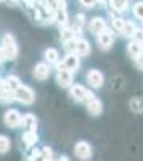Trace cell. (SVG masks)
<instances>
[{
  "instance_id": "cell-27",
  "label": "cell",
  "mask_w": 143,
  "mask_h": 161,
  "mask_svg": "<svg viewBox=\"0 0 143 161\" xmlns=\"http://www.w3.org/2000/svg\"><path fill=\"white\" fill-rule=\"evenodd\" d=\"M53 158V152H51L50 147H44L40 150V161H47V159H51Z\"/></svg>"
},
{
  "instance_id": "cell-3",
  "label": "cell",
  "mask_w": 143,
  "mask_h": 161,
  "mask_svg": "<svg viewBox=\"0 0 143 161\" xmlns=\"http://www.w3.org/2000/svg\"><path fill=\"white\" fill-rule=\"evenodd\" d=\"M15 100L23 103V105H31L35 100V93L28 86H21V87H18L15 90Z\"/></svg>"
},
{
  "instance_id": "cell-13",
  "label": "cell",
  "mask_w": 143,
  "mask_h": 161,
  "mask_svg": "<svg viewBox=\"0 0 143 161\" xmlns=\"http://www.w3.org/2000/svg\"><path fill=\"white\" fill-rule=\"evenodd\" d=\"M13 100H15V92L5 84V80H2V82H0V102L2 103H11Z\"/></svg>"
},
{
  "instance_id": "cell-35",
  "label": "cell",
  "mask_w": 143,
  "mask_h": 161,
  "mask_svg": "<svg viewBox=\"0 0 143 161\" xmlns=\"http://www.w3.org/2000/svg\"><path fill=\"white\" fill-rule=\"evenodd\" d=\"M60 161H68V156H61V158H60Z\"/></svg>"
},
{
  "instance_id": "cell-11",
  "label": "cell",
  "mask_w": 143,
  "mask_h": 161,
  "mask_svg": "<svg viewBox=\"0 0 143 161\" xmlns=\"http://www.w3.org/2000/svg\"><path fill=\"white\" fill-rule=\"evenodd\" d=\"M85 93H87V89L84 86H81V84H72L69 87V95H71V98L74 102H79V103L84 102L85 100Z\"/></svg>"
},
{
  "instance_id": "cell-32",
  "label": "cell",
  "mask_w": 143,
  "mask_h": 161,
  "mask_svg": "<svg viewBox=\"0 0 143 161\" xmlns=\"http://www.w3.org/2000/svg\"><path fill=\"white\" fill-rule=\"evenodd\" d=\"M93 98H97V97H95V93H93L92 90H87V93H85V100H84V102L88 103V102H92Z\"/></svg>"
},
{
  "instance_id": "cell-16",
  "label": "cell",
  "mask_w": 143,
  "mask_h": 161,
  "mask_svg": "<svg viewBox=\"0 0 143 161\" xmlns=\"http://www.w3.org/2000/svg\"><path fill=\"white\" fill-rule=\"evenodd\" d=\"M26 130H37V118L32 113H28L23 116V124H21Z\"/></svg>"
},
{
  "instance_id": "cell-39",
  "label": "cell",
  "mask_w": 143,
  "mask_h": 161,
  "mask_svg": "<svg viewBox=\"0 0 143 161\" xmlns=\"http://www.w3.org/2000/svg\"><path fill=\"white\" fill-rule=\"evenodd\" d=\"M0 2H3V0H0Z\"/></svg>"
},
{
  "instance_id": "cell-25",
  "label": "cell",
  "mask_w": 143,
  "mask_h": 161,
  "mask_svg": "<svg viewBox=\"0 0 143 161\" xmlns=\"http://www.w3.org/2000/svg\"><path fill=\"white\" fill-rule=\"evenodd\" d=\"M134 15H135V18L143 21V0L135 2V5H134Z\"/></svg>"
},
{
  "instance_id": "cell-4",
  "label": "cell",
  "mask_w": 143,
  "mask_h": 161,
  "mask_svg": "<svg viewBox=\"0 0 143 161\" xmlns=\"http://www.w3.org/2000/svg\"><path fill=\"white\" fill-rule=\"evenodd\" d=\"M3 123L7 127L10 129H16L23 124V116L19 114V111L16 110H8L5 114H3Z\"/></svg>"
},
{
  "instance_id": "cell-34",
  "label": "cell",
  "mask_w": 143,
  "mask_h": 161,
  "mask_svg": "<svg viewBox=\"0 0 143 161\" xmlns=\"http://www.w3.org/2000/svg\"><path fill=\"white\" fill-rule=\"evenodd\" d=\"M95 2H97V3H101V5H103V3H106V0H95Z\"/></svg>"
},
{
  "instance_id": "cell-19",
  "label": "cell",
  "mask_w": 143,
  "mask_h": 161,
  "mask_svg": "<svg viewBox=\"0 0 143 161\" xmlns=\"http://www.w3.org/2000/svg\"><path fill=\"white\" fill-rule=\"evenodd\" d=\"M127 52H129V55H130L132 58L134 57H137L138 53H141L143 52V42H140V40H130L129 42V45H127Z\"/></svg>"
},
{
  "instance_id": "cell-24",
  "label": "cell",
  "mask_w": 143,
  "mask_h": 161,
  "mask_svg": "<svg viewBox=\"0 0 143 161\" xmlns=\"http://www.w3.org/2000/svg\"><path fill=\"white\" fill-rule=\"evenodd\" d=\"M124 24H125V19H122V18H113V21H111V26H113V29L116 31V32H122V29H124Z\"/></svg>"
},
{
  "instance_id": "cell-31",
  "label": "cell",
  "mask_w": 143,
  "mask_h": 161,
  "mask_svg": "<svg viewBox=\"0 0 143 161\" xmlns=\"http://www.w3.org/2000/svg\"><path fill=\"white\" fill-rule=\"evenodd\" d=\"M79 2H81V5H84L85 8H93L95 7V0H79Z\"/></svg>"
},
{
  "instance_id": "cell-7",
  "label": "cell",
  "mask_w": 143,
  "mask_h": 161,
  "mask_svg": "<svg viewBox=\"0 0 143 161\" xmlns=\"http://www.w3.org/2000/svg\"><path fill=\"white\" fill-rule=\"evenodd\" d=\"M74 153L77 158H81V159H88L90 156H92V147H90L88 142L85 140H81V142H77L76 147H74Z\"/></svg>"
},
{
  "instance_id": "cell-29",
  "label": "cell",
  "mask_w": 143,
  "mask_h": 161,
  "mask_svg": "<svg viewBox=\"0 0 143 161\" xmlns=\"http://www.w3.org/2000/svg\"><path fill=\"white\" fill-rule=\"evenodd\" d=\"M76 44H77V39L76 37L74 39H69V40L64 42V48H66L68 52H76Z\"/></svg>"
},
{
  "instance_id": "cell-20",
  "label": "cell",
  "mask_w": 143,
  "mask_h": 161,
  "mask_svg": "<svg viewBox=\"0 0 143 161\" xmlns=\"http://www.w3.org/2000/svg\"><path fill=\"white\" fill-rule=\"evenodd\" d=\"M137 26H135V23L134 21H125V24H124V29H122V36L124 37H129V39H132V37H135V34H137Z\"/></svg>"
},
{
  "instance_id": "cell-8",
  "label": "cell",
  "mask_w": 143,
  "mask_h": 161,
  "mask_svg": "<svg viewBox=\"0 0 143 161\" xmlns=\"http://www.w3.org/2000/svg\"><path fill=\"white\" fill-rule=\"evenodd\" d=\"M87 82L90 84L92 89H100L103 87V82H105V77H103L101 71L98 69H90L87 73Z\"/></svg>"
},
{
  "instance_id": "cell-5",
  "label": "cell",
  "mask_w": 143,
  "mask_h": 161,
  "mask_svg": "<svg viewBox=\"0 0 143 161\" xmlns=\"http://www.w3.org/2000/svg\"><path fill=\"white\" fill-rule=\"evenodd\" d=\"M61 64L64 66V68H68L69 71L76 73L77 69L81 68V57L77 55L76 52H68V53H66V57L63 58Z\"/></svg>"
},
{
  "instance_id": "cell-23",
  "label": "cell",
  "mask_w": 143,
  "mask_h": 161,
  "mask_svg": "<svg viewBox=\"0 0 143 161\" xmlns=\"http://www.w3.org/2000/svg\"><path fill=\"white\" fill-rule=\"evenodd\" d=\"M130 110L134 113H141L143 111V100L138 98V97H134L130 100Z\"/></svg>"
},
{
  "instance_id": "cell-26",
  "label": "cell",
  "mask_w": 143,
  "mask_h": 161,
  "mask_svg": "<svg viewBox=\"0 0 143 161\" xmlns=\"http://www.w3.org/2000/svg\"><path fill=\"white\" fill-rule=\"evenodd\" d=\"M10 150V139L7 136H0V153H7Z\"/></svg>"
},
{
  "instance_id": "cell-9",
  "label": "cell",
  "mask_w": 143,
  "mask_h": 161,
  "mask_svg": "<svg viewBox=\"0 0 143 161\" xmlns=\"http://www.w3.org/2000/svg\"><path fill=\"white\" fill-rule=\"evenodd\" d=\"M97 42H98V45H100L103 50H108V48H111V45H113V42H114V34H113L109 29L101 31V32L97 36Z\"/></svg>"
},
{
  "instance_id": "cell-30",
  "label": "cell",
  "mask_w": 143,
  "mask_h": 161,
  "mask_svg": "<svg viewBox=\"0 0 143 161\" xmlns=\"http://www.w3.org/2000/svg\"><path fill=\"white\" fill-rule=\"evenodd\" d=\"M134 63H135V66H137L140 71H143V52L138 53L137 57H134Z\"/></svg>"
},
{
  "instance_id": "cell-21",
  "label": "cell",
  "mask_w": 143,
  "mask_h": 161,
  "mask_svg": "<svg viewBox=\"0 0 143 161\" xmlns=\"http://www.w3.org/2000/svg\"><path fill=\"white\" fill-rule=\"evenodd\" d=\"M37 140H39V137H37V132H35V130H26V134L23 136V142H24L26 147L35 145Z\"/></svg>"
},
{
  "instance_id": "cell-2",
  "label": "cell",
  "mask_w": 143,
  "mask_h": 161,
  "mask_svg": "<svg viewBox=\"0 0 143 161\" xmlns=\"http://www.w3.org/2000/svg\"><path fill=\"white\" fill-rule=\"evenodd\" d=\"M72 79H74V73L58 63V66H56V82H58V86L60 87H71Z\"/></svg>"
},
{
  "instance_id": "cell-1",
  "label": "cell",
  "mask_w": 143,
  "mask_h": 161,
  "mask_svg": "<svg viewBox=\"0 0 143 161\" xmlns=\"http://www.w3.org/2000/svg\"><path fill=\"white\" fill-rule=\"evenodd\" d=\"M0 47L5 50L7 57H8L10 60H15V58L18 57V44H16L15 37H13L10 32H8V34H3L2 42H0Z\"/></svg>"
},
{
  "instance_id": "cell-28",
  "label": "cell",
  "mask_w": 143,
  "mask_h": 161,
  "mask_svg": "<svg viewBox=\"0 0 143 161\" xmlns=\"http://www.w3.org/2000/svg\"><path fill=\"white\" fill-rule=\"evenodd\" d=\"M74 36H76V31L72 28L61 31V40H63V42H66V40H69V39H74Z\"/></svg>"
},
{
  "instance_id": "cell-12",
  "label": "cell",
  "mask_w": 143,
  "mask_h": 161,
  "mask_svg": "<svg viewBox=\"0 0 143 161\" xmlns=\"http://www.w3.org/2000/svg\"><path fill=\"white\" fill-rule=\"evenodd\" d=\"M50 71H51V69H50V64H48V63H39V64H35L32 74H34V77L39 79V80H45V79H48Z\"/></svg>"
},
{
  "instance_id": "cell-6",
  "label": "cell",
  "mask_w": 143,
  "mask_h": 161,
  "mask_svg": "<svg viewBox=\"0 0 143 161\" xmlns=\"http://www.w3.org/2000/svg\"><path fill=\"white\" fill-rule=\"evenodd\" d=\"M53 19L60 26H66L68 24V11H66V2H64V0H61V2L58 3V7L55 8Z\"/></svg>"
},
{
  "instance_id": "cell-37",
  "label": "cell",
  "mask_w": 143,
  "mask_h": 161,
  "mask_svg": "<svg viewBox=\"0 0 143 161\" xmlns=\"http://www.w3.org/2000/svg\"><path fill=\"white\" fill-rule=\"evenodd\" d=\"M47 161H55V159H53V158H51V159H47Z\"/></svg>"
},
{
  "instance_id": "cell-18",
  "label": "cell",
  "mask_w": 143,
  "mask_h": 161,
  "mask_svg": "<svg viewBox=\"0 0 143 161\" xmlns=\"http://www.w3.org/2000/svg\"><path fill=\"white\" fill-rule=\"evenodd\" d=\"M87 111L92 114V116H98V114H101V111H103V103H101L98 98H93L92 102H88V103H87Z\"/></svg>"
},
{
  "instance_id": "cell-10",
  "label": "cell",
  "mask_w": 143,
  "mask_h": 161,
  "mask_svg": "<svg viewBox=\"0 0 143 161\" xmlns=\"http://www.w3.org/2000/svg\"><path fill=\"white\" fill-rule=\"evenodd\" d=\"M105 29H106V21L103 19L101 16H95V18L90 19V23H88V31L92 32V34L98 36L101 31H105Z\"/></svg>"
},
{
  "instance_id": "cell-36",
  "label": "cell",
  "mask_w": 143,
  "mask_h": 161,
  "mask_svg": "<svg viewBox=\"0 0 143 161\" xmlns=\"http://www.w3.org/2000/svg\"><path fill=\"white\" fill-rule=\"evenodd\" d=\"M8 2H11V3H18L19 0H8Z\"/></svg>"
},
{
  "instance_id": "cell-14",
  "label": "cell",
  "mask_w": 143,
  "mask_h": 161,
  "mask_svg": "<svg viewBox=\"0 0 143 161\" xmlns=\"http://www.w3.org/2000/svg\"><path fill=\"white\" fill-rule=\"evenodd\" d=\"M92 52V47H90L88 40L87 39H77V44H76V53L79 57H87L90 55Z\"/></svg>"
},
{
  "instance_id": "cell-15",
  "label": "cell",
  "mask_w": 143,
  "mask_h": 161,
  "mask_svg": "<svg viewBox=\"0 0 143 161\" xmlns=\"http://www.w3.org/2000/svg\"><path fill=\"white\" fill-rule=\"evenodd\" d=\"M44 58H45V63H48L50 66L58 64L60 63V53H58L56 48H47L44 52Z\"/></svg>"
},
{
  "instance_id": "cell-22",
  "label": "cell",
  "mask_w": 143,
  "mask_h": 161,
  "mask_svg": "<svg viewBox=\"0 0 143 161\" xmlns=\"http://www.w3.org/2000/svg\"><path fill=\"white\" fill-rule=\"evenodd\" d=\"M5 84L13 90V92H15L18 87H21L23 84H21V80H19V77L18 76H13V74H10V76H7L5 77Z\"/></svg>"
},
{
  "instance_id": "cell-33",
  "label": "cell",
  "mask_w": 143,
  "mask_h": 161,
  "mask_svg": "<svg viewBox=\"0 0 143 161\" xmlns=\"http://www.w3.org/2000/svg\"><path fill=\"white\" fill-rule=\"evenodd\" d=\"M8 60V57H7V53H5V50L0 47V64H2L3 61H7Z\"/></svg>"
},
{
  "instance_id": "cell-17",
  "label": "cell",
  "mask_w": 143,
  "mask_h": 161,
  "mask_svg": "<svg viewBox=\"0 0 143 161\" xmlns=\"http://www.w3.org/2000/svg\"><path fill=\"white\" fill-rule=\"evenodd\" d=\"M109 8L111 11L124 13L129 10V0H109Z\"/></svg>"
},
{
  "instance_id": "cell-38",
  "label": "cell",
  "mask_w": 143,
  "mask_h": 161,
  "mask_svg": "<svg viewBox=\"0 0 143 161\" xmlns=\"http://www.w3.org/2000/svg\"><path fill=\"white\" fill-rule=\"evenodd\" d=\"M141 34H143V29H141Z\"/></svg>"
}]
</instances>
